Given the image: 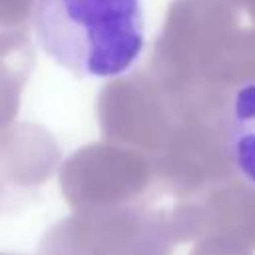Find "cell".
Listing matches in <instances>:
<instances>
[{
	"instance_id": "7a4b0ae2",
	"label": "cell",
	"mask_w": 255,
	"mask_h": 255,
	"mask_svg": "<svg viewBox=\"0 0 255 255\" xmlns=\"http://www.w3.org/2000/svg\"><path fill=\"white\" fill-rule=\"evenodd\" d=\"M227 153L235 173L255 191V80L241 84L231 98Z\"/></svg>"
},
{
	"instance_id": "6da1fadb",
	"label": "cell",
	"mask_w": 255,
	"mask_h": 255,
	"mask_svg": "<svg viewBox=\"0 0 255 255\" xmlns=\"http://www.w3.org/2000/svg\"><path fill=\"white\" fill-rule=\"evenodd\" d=\"M38 46L80 78L131 70L145 42L141 0H34Z\"/></svg>"
}]
</instances>
